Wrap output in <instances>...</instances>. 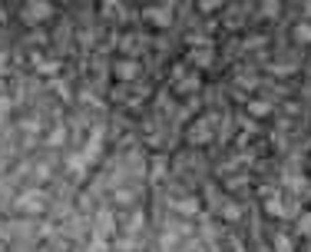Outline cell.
<instances>
[{"label": "cell", "mask_w": 311, "mask_h": 252, "mask_svg": "<svg viewBox=\"0 0 311 252\" xmlns=\"http://www.w3.org/2000/svg\"><path fill=\"white\" fill-rule=\"evenodd\" d=\"M275 249H278V252H292V246H288V242H281V239L275 242Z\"/></svg>", "instance_id": "5b68a950"}, {"label": "cell", "mask_w": 311, "mask_h": 252, "mask_svg": "<svg viewBox=\"0 0 311 252\" xmlns=\"http://www.w3.org/2000/svg\"><path fill=\"white\" fill-rule=\"evenodd\" d=\"M116 73L123 76V80H132V76H136V63H116Z\"/></svg>", "instance_id": "3957f363"}, {"label": "cell", "mask_w": 311, "mask_h": 252, "mask_svg": "<svg viewBox=\"0 0 311 252\" xmlns=\"http://www.w3.org/2000/svg\"><path fill=\"white\" fill-rule=\"evenodd\" d=\"M249 110H252V113H258V116H268V113H272V110H268V103H261V100H258V103H252Z\"/></svg>", "instance_id": "277c9868"}, {"label": "cell", "mask_w": 311, "mask_h": 252, "mask_svg": "<svg viewBox=\"0 0 311 252\" xmlns=\"http://www.w3.org/2000/svg\"><path fill=\"white\" fill-rule=\"evenodd\" d=\"M24 17H27V20H43V17H50V4H43V0H30V4H27V10H24Z\"/></svg>", "instance_id": "6da1fadb"}, {"label": "cell", "mask_w": 311, "mask_h": 252, "mask_svg": "<svg viewBox=\"0 0 311 252\" xmlns=\"http://www.w3.org/2000/svg\"><path fill=\"white\" fill-rule=\"evenodd\" d=\"M146 20H152V24H159V27H169V13L166 10H146Z\"/></svg>", "instance_id": "7a4b0ae2"}]
</instances>
